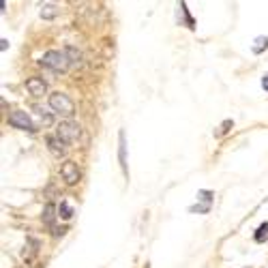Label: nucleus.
<instances>
[{
    "mask_svg": "<svg viewBox=\"0 0 268 268\" xmlns=\"http://www.w3.org/2000/svg\"><path fill=\"white\" fill-rule=\"evenodd\" d=\"M41 64H43V67H47L50 71H54V73H64V71L71 67L67 54L60 52V50H50V52H45L43 58H41Z\"/></svg>",
    "mask_w": 268,
    "mask_h": 268,
    "instance_id": "f257e3e1",
    "label": "nucleus"
},
{
    "mask_svg": "<svg viewBox=\"0 0 268 268\" xmlns=\"http://www.w3.org/2000/svg\"><path fill=\"white\" fill-rule=\"evenodd\" d=\"M50 108L56 114H60V116H67V118H71L73 114H75V103H73L71 97L64 95V93H52L50 95Z\"/></svg>",
    "mask_w": 268,
    "mask_h": 268,
    "instance_id": "f03ea898",
    "label": "nucleus"
},
{
    "mask_svg": "<svg viewBox=\"0 0 268 268\" xmlns=\"http://www.w3.org/2000/svg\"><path fill=\"white\" fill-rule=\"evenodd\" d=\"M9 125L13 129H20V131H28V133H35L37 131V125L32 123L30 114L24 112V110H15L9 114Z\"/></svg>",
    "mask_w": 268,
    "mask_h": 268,
    "instance_id": "7ed1b4c3",
    "label": "nucleus"
},
{
    "mask_svg": "<svg viewBox=\"0 0 268 268\" xmlns=\"http://www.w3.org/2000/svg\"><path fill=\"white\" fill-rule=\"evenodd\" d=\"M56 135H58L64 144L77 142L79 140V125L73 123V120H62L58 125V129H56Z\"/></svg>",
    "mask_w": 268,
    "mask_h": 268,
    "instance_id": "20e7f679",
    "label": "nucleus"
},
{
    "mask_svg": "<svg viewBox=\"0 0 268 268\" xmlns=\"http://www.w3.org/2000/svg\"><path fill=\"white\" fill-rule=\"evenodd\" d=\"M60 176L67 185H77L79 183V167L75 161H64L60 167Z\"/></svg>",
    "mask_w": 268,
    "mask_h": 268,
    "instance_id": "39448f33",
    "label": "nucleus"
},
{
    "mask_svg": "<svg viewBox=\"0 0 268 268\" xmlns=\"http://www.w3.org/2000/svg\"><path fill=\"white\" fill-rule=\"evenodd\" d=\"M118 163H120V169H123L125 178H129V167H127V137H125L123 129L118 131Z\"/></svg>",
    "mask_w": 268,
    "mask_h": 268,
    "instance_id": "423d86ee",
    "label": "nucleus"
},
{
    "mask_svg": "<svg viewBox=\"0 0 268 268\" xmlns=\"http://www.w3.org/2000/svg\"><path fill=\"white\" fill-rule=\"evenodd\" d=\"M26 91L32 97H43L47 93V84L43 82V77H28L26 79Z\"/></svg>",
    "mask_w": 268,
    "mask_h": 268,
    "instance_id": "0eeeda50",
    "label": "nucleus"
},
{
    "mask_svg": "<svg viewBox=\"0 0 268 268\" xmlns=\"http://www.w3.org/2000/svg\"><path fill=\"white\" fill-rule=\"evenodd\" d=\"M47 148L56 157H64V152H67V146H64V142L58 135H47Z\"/></svg>",
    "mask_w": 268,
    "mask_h": 268,
    "instance_id": "6e6552de",
    "label": "nucleus"
},
{
    "mask_svg": "<svg viewBox=\"0 0 268 268\" xmlns=\"http://www.w3.org/2000/svg\"><path fill=\"white\" fill-rule=\"evenodd\" d=\"M62 52L67 54V58H69V62H71V64H82V52L75 50L73 45H67Z\"/></svg>",
    "mask_w": 268,
    "mask_h": 268,
    "instance_id": "1a4fd4ad",
    "label": "nucleus"
},
{
    "mask_svg": "<svg viewBox=\"0 0 268 268\" xmlns=\"http://www.w3.org/2000/svg\"><path fill=\"white\" fill-rule=\"evenodd\" d=\"M253 240H255V242H259V245L268 240V223H262V225L257 227L255 234H253Z\"/></svg>",
    "mask_w": 268,
    "mask_h": 268,
    "instance_id": "9d476101",
    "label": "nucleus"
},
{
    "mask_svg": "<svg viewBox=\"0 0 268 268\" xmlns=\"http://www.w3.org/2000/svg\"><path fill=\"white\" fill-rule=\"evenodd\" d=\"M35 112H37V116L43 120V125H52L54 123V116L45 108H41V105H35Z\"/></svg>",
    "mask_w": 268,
    "mask_h": 268,
    "instance_id": "9b49d317",
    "label": "nucleus"
},
{
    "mask_svg": "<svg viewBox=\"0 0 268 268\" xmlns=\"http://www.w3.org/2000/svg\"><path fill=\"white\" fill-rule=\"evenodd\" d=\"M54 213H56L54 204H47V206L43 208V215H41V217H43V223L52 225V223H54V219H56V215H54Z\"/></svg>",
    "mask_w": 268,
    "mask_h": 268,
    "instance_id": "f8f14e48",
    "label": "nucleus"
},
{
    "mask_svg": "<svg viewBox=\"0 0 268 268\" xmlns=\"http://www.w3.org/2000/svg\"><path fill=\"white\" fill-rule=\"evenodd\" d=\"M251 50H253V54H262L264 50H268V37H257Z\"/></svg>",
    "mask_w": 268,
    "mask_h": 268,
    "instance_id": "ddd939ff",
    "label": "nucleus"
},
{
    "mask_svg": "<svg viewBox=\"0 0 268 268\" xmlns=\"http://www.w3.org/2000/svg\"><path fill=\"white\" fill-rule=\"evenodd\" d=\"M213 198H215L213 191H206V189H200L198 191V204H200V202H204V204L213 206Z\"/></svg>",
    "mask_w": 268,
    "mask_h": 268,
    "instance_id": "4468645a",
    "label": "nucleus"
},
{
    "mask_svg": "<svg viewBox=\"0 0 268 268\" xmlns=\"http://www.w3.org/2000/svg\"><path fill=\"white\" fill-rule=\"evenodd\" d=\"M58 217H62V219H71V217H73V208L69 206L67 200L60 202V206H58Z\"/></svg>",
    "mask_w": 268,
    "mask_h": 268,
    "instance_id": "2eb2a0df",
    "label": "nucleus"
},
{
    "mask_svg": "<svg viewBox=\"0 0 268 268\" xmlns=\"http://www.w3.org/2000/svg\"><path fill=\"white\" fill-rule=\"evenodd\" d=\"M178 9H181L183 18H185V22H187V26H189L191 30L196 28V22H193V18H191V15H189V9H187V5H185V3H181V5H178Z\"/></svg>",
    "mask_w": 268,
    "mask_h": 268,
    "instance_id": "dca6fc26",
    "label": "nucleus"
},
{
    "mask_svg": "<svg viewBox=\"0 0 268 268\" xmlns=\"http://www.w3.org/2000/svg\"><path fill=\"white\" fill-rule=\"evenodd\" d=\"M56 7L54 5H43V9H41V18L43 20H52V18H56Z\"/></svg>",
    "mask_w": 268,
    "mask_h": 268,
    "instance_id": "f3484780",
    "label": "nucleus"
},
{
    "mask_svg": "<svg viewBox=\"0 0 268 268\" xmlns=\"http://www.w3.org/2000/svg\"><path fill=\"white\" fill-rule=\"evenodd\" d=\"M189 213L206 215V213H210V206H208V204H193V206H189Z\"/></svg>",
    "mask_w": 268,
    "mask_h": 268,
    "instance_id": "a211bd4d",
    "label": "nucleus"
},
{
    "mask_svg": "<svg viewBox=\"0 0 268 268\" xmlns=\"http://www.w3.org/2000/svg\"><path fill=\"white\" fill-rule=\"evenodd\" d=\"M262 88H264V91L268 93V73H266V75L262 77Z\"/></svg>",
    "mask_w": 268,
    "mask_h": 268,
    "instance_id": "6ab92c4d",
    "label": "nucleus"
},
{
    "mask_svg": "<svg viewBox=\"0 0 268 268\" xmlns=\"http://www.w3.org/2000/svg\"><path fill=\"white\" fill-rule=\"evenodd\" d=\"M7 47H9V41H7V39H3V41H0V50H7Z\"/></svg>",
    "mask_w": 268,
    "mask_h": 268,
    "instance_id": "aec40b11",
    "label": "nucleus"
}]
</instances>
